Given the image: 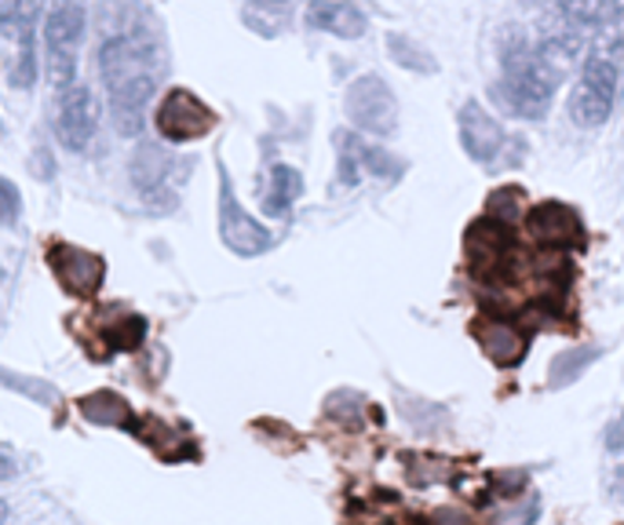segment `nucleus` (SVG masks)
Listing matches in <instances>:
<instances>
[{"mask_svg":"<svg viewBox=\"0 0 624 525\" xmlns=\"http://www.w3.org/2000/svg\"><path fill=\"white\" fill-rule=\"evenodd\" d=\"M48 270L55 274L59 289L73 299H92L106 281V259L70 241L48 245Z\"/></svg>","mask_w":624,"mask_h":525,"instance_id":"1a4fd4ad","label":"nucleus"},{"mask_svg":"<svg viewBox=\"0 0 624 525\" xmlns=\"http://www.w3.org/2000/svg\"><path fill=\"white\" fill-rule=\"evenodd\" d=\"M154 124H157L161 140L172 146H183V143H197L216 132L219 114L205 103V99H197L191 87H168L157 106V114H154Z\"/></svg>","mask_w":624,"mask_h":525,"instance_id":"39448f33","label":"nucleus"},{"mask_svg":"<svg viewBox=\"0 0 624 525\" xmlns=\"http://www.w3.org/2000/svg\"><path fill=\"white\" fill-rule=\"evenodd\" d=\"M614 99H617V62L595 52L589 55L581 70L577 87L570 92V121L577 128H599L606 124V117L614 114Z\"/></svg>","mask_w":624,"mask_h":525,"instance_id":"20e7f679","label":"nucleus"},{"mask_svg":"<svg viewBox=\"0 0 624 525\" xmlns=\"http://www.w3.org/2000/svg\"><path fill=\"white\" fill-rule=\"evenodd\" d=\"M344 110L355 128L366 135L387 140V135L398 132V99L377 73H366V78L351 81V87H347V95H344Z\"/></svg>","mask_w":624,"mask_h":525,"instance_id":"423d86ee","label":"nucleus"},{"mask_svg":"<svg viewBox=\"0 0 624 525\" xmlns=\"http://www.w3.org/2000/svg\"><path fill=\"white\" fill-rule=\"evenodd\" d=\"M161 73H165V52L154 33H146L140 22H117L114 30H106V41L99 48V78L106 87L114 132L124 140L143 132Z\"/></svg>","mask_w":624,"mask_h":525,"instance_id":"f257e3e1","label":"nucleus"},{"mask_svg":"<svg viewBox=\"0 0 624 525\" xmlns=\"http://www.w3.org/2000/svg\"><path fill=\"white\" fill-rule=\"evenodd\" d=\"M333 143H336V175H340V186H358L361 175H366V168H361V146H366L361 132L340 128L333 135Z\"/></svg>","mask_w":624,"mask_h":525,"instance_id":"aec40b11","label":"nucleus"},{"mask_svg":"<svg viewBox=\"0 0 624 525\" xmlns=\"http://www.w3.org/2000/svg\"><path fill=\"white\" fill-rule=\"evenodd\" d=\"M4 515H8V507H4V500H0V525H4Z\"/></svg>","mask_w":624,"mask_h":525,"instance_id":"c85d7f7f","label":"nucleus"},{"mask_svg":"<svg viewBox=\"0 0 624 525\" xmlns=\"http://www.w3.org/2000/svg\"><path fill=\"white\" fill-rule=\"evenodd\" d=\"M99 336H103V347L114 350V354H132V350L143 347V336H146V318L140 315H124L114 325L110 321H99Z\"/></svg>","mask_w":624,"mask_h":525,"instance_id":"6ab92c4d","label":"nucleus"},{"mask_svg":"<svg viewBox=\"0 0 624 525\" xmlns=\"http://www.w3.org/2000/svg\"><path fill=\"white\" fill-rule=\"evenodd\" d=\"M621 445H624V412H617L614 423L606 428V449H610V453H621Z\"/></svg>","mask_w":624,"mask_h":525,"instance_id":"a878e982","label":"nucleus"},{"mask_svg":"<svg viewBox=\"0 0 624 525\" xmlns=\"http://www.w3.org/2000/svg\"><path fill=\"white\" fill-rule=\"evenodd\" d=\"M81 416L84 420H92L99 423V428H121V431H135L140 423H135V409L124 402L121 394L114 391H92V394H84L81 402Z\"/></svg>","mask_w":624,"mask_h":525,"instance_id":"f3484780","label":"nucleus"},{"mask_svg":"<svg viewBox=\"0 0 624 525\" xmlns=\"http://www.w3.org/2000/svg\"><path fill=\"white\" fill-rule=\"evenodd\" d=\"M299 194H304V175L289 165H274L270 168V191L264 197V212L267 216L285 219L293 212V205L299 202Z\"/></svg>","mask_w":624,"mask_h":525,"instance_id":"a211bd4d","label":"nucleus"},{"mask_svg":"<svg viewBox=\"0 0 624 525\" xmlns=\"http://www.w3.org/2000/svg\"><path fill=\"white\" fill-rule=\"evenodd\" d=\"M573 59V48L559 37H548L541 44H530L519 30L504 37L501 48V81L493 84V99L508 117L541 121L555 103V92L563 84V73Z\"/></svg>","mask_w":624,"mask_h":525,"instance_id":"f03ea898","label":"nucleus"},{"mask_svg":"<svg viewBox=\"0 0 624 525\" xmlns=\"http://www.w3.org/2000/svg\"><path fill=\"white\" fill-rule=\"evenodd\" d=\"M172 168H176V157H172L165 146L140 143V146L132 150L129 175H132V186L140 194H161V191H165Z\"/></svg>","mask_w":624,"mask_h":525,"instance_id":"2eb2a0df","label":"nucleus"},{"mask_svg":"<svg viewBox=\"0 0 624 525\" xmlns=\"http://www.w3.org/2000/svg\"><path fill=\"white\" fill-rule=\"evenodd\" d=\"M95 124H99V110H95V95L89 84L73 81L70 87L59 92V117H55V135L59 143L70 150V154H81L89 150L95 140Z\"/></svg>","mask_w":624,"mask_h":525,"instance_id":"9d476101","label":"nucleus"},{"mask_svg":"<svg viewBox=\"0 0 624 525\" xmlns=\"http://www.w3.org/2000/svg\"><path fill=\"white\" fill-rule=\"evenodd\" d=\"M559 8L577 27H606L624 16V0H559Z\"/></svg>","mask_w":624,"mask_h":525,"instance_id":"4be33fe9","label":"nucleus"},{"mask_svg":"<svg viewBox=\"0 0 624 525\" xmlns=\"http://www.w3.org/2000/svg\"><path fill=\"white\" fill-rule=\"evenodd\" d=\"M84 33H89V0H52L44 16V55L55 92L78 81Z\"/></svg>","mask_w":624,"mask_h":525,"instance_id":"7ed1b4c3","label":"nucleus"},{"mask_svg":"<svg viewBox=\"0 0 624 525\" xmlns=\"http://www.w3.org/2000/svg\"><path fill=\"white\" fill-rule=\"evenodd\" d=\"M253 4H278V8H293V0H253Z\"/></svg>","mask_w":624,"mask_h":525,"instance_id":"cd10ccee","label":"nucleus"},{"mask_svg":"<svg viewBox=\"0 0 624 525\" xmlns=\"http://www.w3.org/2000/svg\"><path fill=\"white\" fill-rule=\"evenodd\" d=\"M11 474H16V464L8 456H0V478H11Z\"/></svg>","mask_w":624,"mask_h":525,"instance_id":"bb28decb","label":"nucleus"},{"mask_svg":"<svg viewBox=\"0 0 624 525\" xmlns=\"http://www.w3.org/2000/svg\"><path fill=\"white\" fill-rule=\"evenodd\" d=\"M621 485H624V471H621Z\"/></svg>","mask_w":624,"mask_h":525,"instance_id":"c756f323","label":"nucleus"},{"mask_svg":"<svg viewBox=\"0 0 624 525\" xmlns=\"http://www.w3.org/2000/svg\"><path fill=\"white\" fill-rule=\"evenodd\" d=\"M387 55H391L402 70H413V73H434V70H439L434 55L409 33H387Z\"/></svg>","mask_w":624,"mask_h":525,"instance_id":"412c9836","label":"nucleus"},{"mask_svg":"<svg viewBox=\"0 0 624 525\" xmlns=\"http://www.w3.org/2000/svg\"><path fill=\"white\" fill-rule=\"evenodd\" d=\"M0 387H8V391L30 398V402L44 405V409H59V402H62V394H59L48 380H41V377H22V372L4 369V366H0Z\"/></svg>","mask_w":624,"mask_h":525,"instance_id":"5701e85b","label":"nucleus"},{"mask_svg":"<svg viewBox=\"0 0 624 525\" xmlns=\"http://www.w3.org/2000/svg\"><path fill=\"white\" fill-rule=\"evenodd\" d=\"M599 354H603L599 347H577V350H566V354H559L552 361V369H548V387H566L573 380H581L584 369H589Z\"/></svg>","mask_w":624,"mask_h":525,"instance_id":"b1692460","label":"nucleus"},{"mask_svg":"<svg viewBox=\"0 0 624 525\" xmlns=\"http://www.w3.org/2000/svg\"><path fill=\"white\" fill-rule=\"evenodd\" d=\"M526 230L541 248H566L584 237L581 216L563 202H544L526 212Z\"/></svg>","mask_w":624,"mask_h":525,"instance_id":"f8f14e48","label":"nucleus"},{"mask_svg":"<svg viewBox=\"0 0 624 525\" xmlns=\"http://www.w3.org/2000/svg\"><path fill=\"white\" fill-rule=\"evenodd\" d=\"M457 128H460V146H464V154L471 161H479V165H493V161L504 154V146H508L504 124L497 121L485 106H479L475 99H468V103L460 106Z\"/></svg>","mask_w":624,"mask_h":525,"instance_id":"9b49d317","label":"nucleus"},{"mask_svg":"<svg viewBox=\"0 0 624 525\" xmlns=\"http://www.w3.org/2000/svg\"><path fill=\"white\" fill-rule=\"evenodd\" d=\"M464 248L479 278L490 285H501L508 278V262L515 259V234H511V223L497 216H482L479 223L468 227Z\"/></svg>","mask_w":624,"mask_h":525,"instance_id":"6e6552de","label":"nucleus"},{"mask_svg":"<svg viewBox=\"0 0 624 525\" xmlns=\"http://www.w3.org/2000/svg\"><path fill=\"white\" fill-rule=\"evenodd\" d=\"M471 332H475V340L485 350V358L497 361V366H519V361L526 358L530 336H526V329H519L515 321H508V318H479Z\"/></svg>","mask_w":624,"mask_h":525,"instance_id":"4468645a","label":"nucleus"},{"mask_svg":"<svg viewBox=\"0 0 624 525\" xmlns=\"http://www.w3.org/2000/svg\"><path fill=\"white\" fill-rule=\"evenodd\" d=\"M48 0H4L0 8V33L22 48H37V22L44 16Z\"/></svg>","mask_w":624,"mask_h":525,"instance_id":"dca6fc26","label":"nucleus"},{"mask_svg":"<svg viewBox=\"0 0 624 525\" xmlns=\"http://www.w3.org/2000/svg\"><path fill=\"white\" fill-rule=\"evenodd\" d=\"M22 216V194L19 186L0 175V227H16Z\"/></svg>","mask_w":624,"mask_h":525,"instance_id":"393cba45","label":"nucleus"},{"mask_svg":"<svg viewBox=\"0 0 624 525\" xmlns=\"http://www.w3.org/2000/svg\"><path fill=\"white\" fill-rule=\"evenodd\" d=\"M216 165H219V241L242 259L264 256L274 245V234L238 205V194H234V186H231L227 165H223V161H216Z\"/></svg>","mask_w":624,"mask_h":525,"instance_id":"0eeeda50","label":"nucleus"},{"mask_svg":"<svg viewBox=\"0 0 624 525\" xmlns=\"http://www.w3.org/2000/svg\"><path fill=\"white\" fill-rule=\"evenodd\" d=\"M304 19L310 30L333 33V37H340V41H358V37H366L369 30L366 11H361L355 0H310Z\"/></svg>","mask_w":624,"mask_h":525,"instance_id":"ddd939ff","label":"nucleus"}]
</instances>
